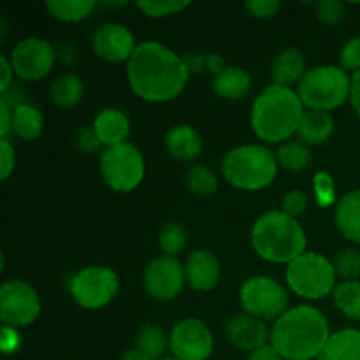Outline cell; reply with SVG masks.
Returning a JSON list of instances; mask_svg holds the SVG:
<instances>
[{
	"label": "cell",
	"mask_w": 360,
	"mask_h": 360,
	"mask_svg": "<svg viewBox=\"0 0 360 360\" xmlns=\"http://www.w3.org/2000/svg\"><path fill=\"white\" fill-rule=\"evenodd\" d=\"M188 77L183 56L158 41L141 42L127 63V79L134 94L155 104L178 97Z\"/></svg>",
	"instance_id": "1"
},
{
	"label": "cell",
	"mask_w": 360,
	"mask_h": 360,
	"mask_svg": "<svg viewBox=\"0 0 360 360\" xmlns=\"http://www.w3.org/2000/svg\"><path fill=\"white\" fill-rule=\"evenodd\" d=\"M330 338L327 316L313 306H295L274 322L271 345L285 360H313Z\"/></svg>",
	"instance_id": "2"
},
{
	"label": "cell",
	"mask_w": 360,
	"mask_h": 360,
	"mask_svg": "<svg viewBox=\"0 0 360 360\" xmlns=\"http://www.w3.org/2000/svg\"><path fill=\"white\" fill-rule=\"evenodd\" d=\"M304 116V104L294 88L267 84L252 105L250 123L259 139L267 143L290 141Z\"/></svg>",
	"instance_id": "3"
},
{
	"label": "cell",
	"mask_w": 360,
	"mask_h": 360,
	"mask_svg": "<svg viewBox=\"0 0 360 360\" xmlns=\"http://www.w3.org/2000/svg\"><path fill=\"white\" fill-rule=\"evenodd\" d=\"M252 246L260 259L288 266L306 253L308 238L295 218L281 210H273L260 214L253 224Z\"/></svg>",
	"instance_id": "4"
},
{
	"label": "cell",
	"mask_w": 360,
	"mask_h": 360,
	"mask_svg": "<svg viewBox=\"0 0 360 360\" xmlns=\"http://www.w3.org/2000/svg\"><path fill=\"white\" fill-rule=\"evenodd\" d=\"M276 153L262 144L232 148L221 162V172L229 185L245 192H257L274 181L278 174Z\"/></svg>",
	"instance_id": "5"
},
{
	"label": "cell",
	"mask_w": 360,
	"mask_h": 360,
	"mask_svg": "<svg viewBox=\"0 0 360 360\" xmlns=\"http://www.w3.org/2000/svg\"><path fill=\"white\" fill-rule=\"evenodd\" d=\"M350 90L352 76L340 65L313 67L297 84V95L304 108L326 112L350 101Z\"/></svg>",
	"instance_id": "6"
},
{
	"label": "cell",
	"mask_w": 360,
	"mask_h": 360,
	"mask_svg": "<svg viewBox=\"0 0 360 360\" xmlns=\"http://www.w3.org/2000/svg\"><path fill=\"white\" fill-rule=\"evenodd\" d=\"M287 283L295 295L316 301L333 294L338 287V274L329 259L315 252L302 253L287 266Z\"/></svg>",
	"instance_id": "7"
},
{
	"label": "cell",
	"mask_w": 360,
	"mask_h": 360,
	"mask_svg": "<svg viewBox=\"0 0 360 360\" xmlns=\"http://www.w3.org/2000/svg\"><path fill=\"white\" fill-rule=\"evenodd\" d=\"M146 164L139 148L130 143L105 148L101 153V174L105 185L120 193L136 190L143 183Z\"/></svg>",
	"instance_id": "8"
},
{
	"label": "cell",
	"mask_w": 360,
	"mask_h": 360,
	"mask_svg": "<svg viewBox=\"0 0 360 360\" xmlns=\"http://www.w3.org/2000/svg\"><path fill=\"white\" fill-rule=\"evenodd\" d=\"M239 301L246 315L262 322L274 320L288 311V292L280 281L269 276H252L241 285Z\"/></svg>",
	"instance_id": "9"
},
{
	"label": "cell",
	"mask_w": 360,
	"mask_h": 360,
	"mask_svg": "<svg viewBox=\"0 0 360 360\" xmlns=\"http://www.w3.org/2000/svg\"><path fill=\"white\" fill-rule=\"evenodd\" d=\"M120 278L108 266H88L69 280V294L84 309H101L116 297Z\"/></svg>",
	"instance_id": "10"
},
{
	"label": "cell",
	"mask_w": 360,
	"mask_h": 360,
	"mask_svg": "<svg viewBox=\"0 0 360 360\" xmlns=\"http://www.w3.org/2000/svg\"><path fill=\"white\" fill-rule=\"evenodd\" d=\"M41 315V297L23 280H9L0 287V320L4 326L27 327Z\"/></svg>",
	"instance_id": "11"
},
{
	"label": "cell",
	"mask_w": 360,
	"mask_h": 360,
	"mask_svg": "<svg viewBox=\"0 0 360 360\" xmlns=\"http://www.w3.org/2000/svg\"><path fill=\"white\" fill-rule=\"evenodd\" d=\"M169 348L178 360H207L213 355V333L202 320L183 319L172 327Z\"/></svg>",
	"instance_id": "12"
},
{
	"label": "cell",
	"mask_w": 360,
	"mask_h": 360,
	"mask_svg": "<svg viewBox=\"0 0 360 360\" xmlns=\"http://www.w3.org/2000/svg\"><path fill=\"white\" fill-rule=\"evenodd\" d=\"M14 74L23 81H39L48 76L56 63L55 46L46 39L27 37L18 42L11 53Z\"/></svg>",
	"instance_id": "13"
},
{
	"label": "cell",
	"mask_w": 360,
	"mask_h": 360,
	"mask_svg": "<svg viewBox=\"0 0 360 360\" xmlns=\"http://www.w3.org/2000/svg\"><path fill=\"white\" fill-rule=\"evenodd\" d=\"M144 290L155 301L167 302L178 297L186 283L185 266L176 257L162 255L151 260L144 271Z\"/></svg>",
	"instance_id": "14"
},
{
	"label": "cell",
	"mask_w": 360,
	"mask_h": 360,
	"mask_svg": "<svg viewBox=\"0 0 360 360\" xmlns=\"http://www.w3.org/2000/svg\"><path fill=\"white\" fill-rule=\"evenodd\" d=\"M137 46L139 44H136L132 30L125 25L115 23V21L101 25L91 34V49L98 58L105 60V62L129 63Z\"/></svg>",
	"instance_id": "15"
},
{
	"label": "cell",
	"mask_w": 360,
	"mask_h": 360,
	"mask_svg": "<svg viewBox=\"0 0 360 360\" xmlns=\"http://www.w3.org/2000/svg\"><path fill=\"white\" fill-rule=\"evenodd\" d=\"M225 336L234 348L252 354L257 348L267 345V338H271V330L266 322L250 315H236L225 326Z\"/></svg>",
	"instance_id": "16"
},
{
	"label": "cell",
	"mask_w": 360,
	"mask_h": 360,
	"mask_svg": "<svg viewBox=\"0 0 360 360\" xmlns=\"http://www.w3.org/2000/svg\"><path fill=\"white\" fill-rule=\"evenodd\" d=\"M220 260L211 250L197 248L185 262V278L195 292H211L220 281Z\"/></svg>",
	"instance_id": "17"
},
{
	"label": "cell",
	"mask_w": 360,
	"mask_h": 360,
	"mask_svg": "<svg viewBox=\"0 0 360 360\" xmlns=\"http://www.w3.org/2000/svg\"><path fill=\"white\" fill-rule=\"evenodd\" d=\"M91 129L105 148H111L127 143V137L130 136V120L122 109L105 108L95 116Z\"/></svg>",
	"instance_id": "18"
},
{
	"label": "cell",
	"mask_w": 360,
	"mask_h": 360,
	"mask_svg": "<svg viewBox=\"0 0 360 360\" xmlns=\"http://www.w3.org/2000/svg\"><path fill=\"white\" fill-rule=\"evenodd\" d=\"M165 148L176 160L192 162L202 151V137L186 123H178L165 134Z\"/></svg>",
	"instance_id": "19"
},
{
	"label": "cell",
	"mask_w": 360,
	"mask_h": 360,
	"mask_svg": "<svg viewBox=\"0 0 360 360\" xmlns=\"http://www.w3.org/2000/svg\"><path fill=\"white\" fill-rule=\"evenodd\" d=\"M306 72H308V67H306L304 53L297 48H288L274 58L271 76H273L274 84L292 88L294 84L301 83Z\"/></svg>",
	"instance_id": "20"
},
{
	"label": "cell",
	"mask_w": 360,
	"mask_h": 360,
	"mask_svg": "<svg viewBox=\"0 0 360 360\" xmlns=\"http://www.w3.org/2000/svg\"><path fill=\"white\" fill-rule=\"evenodd\" d=\"M252 90V76L238 65H227L213 79V91L225 101H239Z\"/></svg>",
	"instance_id": "21"
},
{
	"label": "cell",
	"mask_w": 360,
	"mask_h": 360,
	"mask_svg": "<svg viewBox=\"0 0 360 360\" xmlns=\"http://www.w3.org/2000/svg\"><path fill=\"white\" fill-rule=\"evenodd\" d=\"M334 221L345 238L360 245V190H352L338 200Z\"/></svg>",
	"instance_id": "22"
},
{
	"label": "cell",
	"mask_w": 360,
	"mask_h": 360,
	"mask_svg": "<svg viewBox=\"0 0 360 360\" xmlns=\"http://www.w3.org/2000/svg\"><path fill=\"white\" fill-rule=\"evenodd\" d=\"M334 118L326 111H313L308 109L299 125L297 136L308 146H319V144L327 143L334 134Z\"/></svg>",
	"instance_id": "23"
},
{
	"label": "cell",
	"mask_w": 360,
	"mask_h": 360,
	"mask_svg": "<svg viewBox=\"0 0 360 360\" xmlns=\"http://www.w3.org/2000/svg\"><path fill=\"white\" fill-rule=\"evenodd\" d=\"M316 360H360V330L341 329L330 334Z\"/></svg>",
	"instance_id": "24"
},
{
	"label": "cell",
	"mask_w": 360,
	"mask_h": 360,
	"mask_svg": "<svg viewBox=\"0 0 360 360\" xmlns=\"http://www.w3.org/2000/svg\"><path fill=\"white\" fill-rule=\"evenodd\" d=\"M44 130V116L28 102L16 104L13 109V132L23 141H35Z\"/></svg>",
	"instance_id": "25"
},
{
	"label": "cell",
	"mask_w": 360,
	"mask_h": 360,
	"mask_svg": "<svg viewBox=\"0 0 360 360\" xmlns=\"http://www.w3.org/2000/svg\"><path fill=\"white\" fill-rule=\"evenodd\" d=\"M84 95V84L76 74H60L53 79L49 86V98L55 105L62 109L76 108Z\"/></svg>",
	"instance_id": "26"
},
{
	"label": "cell",
	"mask_w": 360,
	"mask_h": 360,
	"mask_svg": "<svg viewBox=\"0 0 360 360\" xmlns=\"http://www.w3.org/2000/svg\"><path fill=\"white\" fill-rule=\"evenodd\" d=\"M276 160L287 172H302L311 164V151L302 141H287L278 148Z\"/></svg>",
	"instance_id": "27"
},
{
	"label": "cell",
	"mask_w": 360,
	"mask_h": 360,
	"mask_svg": "<svg viewBox=\"0 0 360 360\" xmlns=\"http://www.w3.org/2000/svg\"><path fill=\"white\" fill-rule=\"evenodd\" d=\"M169 347V338L157 323H144L136 336V348L151 360H160Z\"/></svg>",
	"instance_id": "28"
},
{
	"label": "cell",
	"mask_w": 360,
	"mask_h": 360,
	"mask_svg": "<svg viewBox=\"0 0 360 360\" xmlns=\"http://www.w3.org/2000/svg\"><path fill=\"white\" fill-rule=\"evenodd\" d=\"M97 7L94 0H49L46 2V9L53 18L63 23H77L91 14Z\"/></svg>",
	"instance_id": "29"
},
{
	"label": "cell",
	"mask_w": 360,
	"mask_h": 360,
	"mask_svg": "<svg viewBox=\"0 0 360 360\" xmlns=\"http://www.w3.org/2000/svg\"><path fill=\"white\" fill-rule=\"evenodd\" d=\"M334 306L348 320H360V280L341 281L333 292Z\"/></svg>",
	"instance_id": "30"
},
{
	"label": "cell",
	"mask_w": 360,
	"mask_h": 360,
	"mask_svg": "<svg viewBox=\"0 0 360 360\" xmlns=\"http://www.w3.org/2000/svg\"><path fill=\"white\" fill-rule=\"evenodd\" d=\"M186 186L195 197H211L218 190V178L207 165L195 164L186 171L185 174Z\"/></svg>",
	"instance_id": "31"
},
{
	"label": "cell",
	"mask_w": 360,
	"mask_h": 360,
	"mask_svg": "<svg viewBox=\"0 0 360 360\" xmlns=\"http://www.w3.org/2000/svg\"><path fill=\"white\" fill-rule=\"evenodd\" d=\"M158 246L164 252V255H179L186 246V231L176 221H169L162 227L160 234H158Z\"/></svg>",
	"instance_id": "32"
},
{
	"label": "cell",
	"mask_w": 360,
	"mask_h": 360,
	"mask_svg": "<svg viewBox=\"0 0 360 360\" xmlns=\"http://www.w3.org/2000/svg\"><path fill=\"white\" fill-rule=\"evenodd\" d=\"M334 269L338 278L343 281H354L360 278V252L359 250H343L334 259Z\"/></svg>",
	"instance_id": "33"
},
{
	"label": "cell",
	"mask_w": 360,
	"mask_h": 360,
	"mask_svg": "<svg viewBox=\"0 0 360 360\" xmlns=\"http://www.w3.org/2000/svg\"><path fill=\"white\" fill-rule=\"evenodd\" d=\"M137 9L148 18H165L176 13H181L190 6L188 2H174V0H164V2H153V0H143L136 4Z\"/></svg>",
	"instance_id": "34"
},
{
	"label": "cell",
	"mask_w": 360,
	"mask_h": 360,
	"mask_svg": "<svg viewBox=\"0 0 360 360\" xmlns=\"http://www.w3.org/2000/svg\"><path fill=\"white\" fill-rule=\"evenodd\" d=\"M313 188H315L316 202L320 207H329L336 204V185H334V179L329 172H316L315 179H313Z\"/></svg>",
	"instance_id": "35"
},
{
	"label": "cell",
	"mask_w": 360,
	"mask_h": 360,
	"mask_svg": "<svg viewBox=\"0 0 360 360\" xmlns=\"http://www.w3.org/2000/svg\"><path fill=\"white\" fill-rule=\"evenodd\" d=\"M315 13L322 23L340 25L345 20V4L340 0H320L315 4Z\"/></svg>",
	"instance_id": "36"
},
{
	"label": "cell",
	"mask_w": 360,
	"mask_h": 360,
	"mask_svg": "<svg viewBox=\"0 0 360 360\" xmlns=\"http://www.w3.org/2000/svg\"><path fill=\"white\" fill-rule=\"evenodd\" d=\"M340 67L347 72H359L360 70V35L352 37L345 42L340 53Z\"/></svg>",
	"instance_id": "37"
},
{
	"label": "cell",
	"mask_w": 360,
	"mask_h": 360,
	"mask_svg": "<svg viewBox=\"0 0 360 360\" xmlns=\"http://www.w3.org/2000/svg\"><path fill=\"white\" fill-rule=\"evenodd\" d=\"M74 146H76V150L79 151V153L94 155L101 150L102 143L94 129L81 127V129H77L76 132H74Z\"/></svg>",
	"instance_id": "38"
},
{
	"label": "cell",
	"mask_w": 360,
	"mask_h": 360,
	"mask_svg": "<svg viewBox=\"0 0 360 360\" xmlns=\"http://www.w3.org/2000/svg\"><path fill=\"white\" fill-rule=\"evenodd\" d=\"M308 195H306L302 190H290L287 195L283 197V202H281V211L288 217L295 218L297 220L301 214L306 213L308 210Z\"/></svg>",
	"instance_id": "39"
},
{
	"label": "cell",
	"mask_w": 360,
	"mask_h": 360,
	"mask_svg": "<svg viewBox=\"0 0 360 360\" xmlns=\"http://www.w3.org/2000/svg\"><path fill=\"white\" fill-rule=\"evenodd\" d=\"M281 4L278 0H250L246 2V9L257 20H269L280 11Z\"/></svg>",
	"instance_id": "40"
},
{
	"label": "cell",
	"mask_w": 360,
	"mask_h": 360,
	"mask_svg": "<svg viewBox=\"0 0 360 360\" xmlns=\"http://www.w3.org/2000/svg\"><path fill=\"white\" fill-rule=\"evenodd\" d=\"M16 167V153L9 139H0V178L7 179Z\"/></svg>",
	"instance_id": "41"
},
{
	"label": "cell",
	"mask_w": 360,
	"mask_h": 360,
	"mask_svg": "<svg viewBox=\"0 0 360 360\" xmlns=\"http://www.w3.org/2000/svg\"><path fill=\"white\" fill-rule=\"evenodd\" d=\"M0 347L6 355L16 354L18 348H20V334L14 327L4 326L2 329V338H0Z\"/></svg>",
	"instance_id": "42"
},
{
	"label": "cell",
	"mask_w": 360,
	"mask_h": 360,
	"mask_svg": "<svg viewBox=\"0 0 360 360\" xmlns=\"http://www.w3.org/2000/svg\"><path fill=\"white\" fill-rule=\"evenodd\" d=\"M183 60H185V65L190 74H200L207 70V53L190 51L183 56Z\"/></svg>",
	"instance_id": "43"
},
{
	"label": "cell",
	"mask_w": 360,
	"mask_h": 360,
	"mask_svg": "<svg viewBox=\"0 0 360 360\" xmlns=\"http://www.w3.org/2000/svg\"><path fill=\"white\" fill-rule=\"evenodd\" d=\"M13 105L0 98V137L7 139L9 132H13Z\"/></svg>",
	"instance_id": "44"
},
{
	"label": "cell",
	"mask_w": 360,
	"mask_h": 360,
	"mask_svg": "<svg viewBox=\"0 0 360 360\" xmlns=\"http://www.w3.org/2000/svg\"><path fill=\"white\" fill-rule=\"evenodd\" d=\"M55 51L56 60H60L65 65H74L77 62V58H79V53H77V49L70 42H58L55 46Z\"/></svg>",
	"instance_id": "45"
},
{
	"label": "cell",
	"mask_w": 360,
	"mask_h": 360,
	"mask_svg": "<svg viewBox=\"0 0 360 360\" xmlns=\"http://www.w3.org/2000/svg\"><path fill=\"white\" fill-rule=\"evenodd\" d=\"M0 70H2V77H0V94L6 95L11 90V84H13V63L11 58H7L6 55H0Z\"/></svg>",
	"instance_id": "46"
},
{
	"label": "cell",
	"mask_w": 360,
	"mask_h": 360,
	"mask_svg": "<svg viewBox=\"0 0 360 360\" xmlns=\"http://www.w3.org/2000/svg\"><path fill=\"white\" fill-rule=\"evenodd\" d=\"M246 360H281V355L278 354L276 348L269 343L257 348V350H253L252 354H248Z\"/></svg>",
	"instance_id": "47"
},
{
	"label": "cell",
	"mask_w": 360,
	"mask_h": 360,
	"mask_svg": "<svg viewBox=\"0 0 360 360\" xmlns=\"http://www.w3.org/2000/svg\"><path fill=\"white\" fill-rule=\"evenodd\" d=\"M350 102L354 105L355 112L360 118V70L352 74V90H350Z\"/></svg>",
	"instance_id": "48"
},
{
	"label": "cell",
	"mask_w": 360,
	"mask_h": 360,
	"mask_svg": "<svg viewBox=\"0 0 360 360\" xmlns=\"http://www.w3.org/2000/svg\"><path fill=\"white\" fill-rule=\"evenodd\" d=\"M225 67H227V63H225L224 56L218 55V53H207V70H210V72H213L214 76H217V74H220Z\"/></svg>",
	"instance_id": "49"
},
{
	"label": "cell",
	"mask_w": 360,
	"mask_h": 360,
	"mask_svg": "<svg viewBox=\"0 0 360 360\" xmlns=\"http://www.w3.org/2000/svg\"><path fill=\"white\" fill-rule=\"evenodd\" d=\"M122 360H151L148 355H144L143 352H139L137 348H130L125 354L122 355Z\"/></svg>",
	"instance_id": "50"
},
{
	"label": "cell",
	"mask_w": 360,
	"mask_h": 360,
	"mask_svg": "<svg viewBox=\"0 0 360 360\" xmlns=\"http://www.w3.org/2000/svg\"><path fill=\"white\" fill-rule=\"evenodd\" d=\"M105 7H111V9H116V7H123L127 6V2H105Z\"/></svg>",
	"instance_id": "51"
},
{
	"label": "cell",
	"mask_w": 360,
	"mask_h": 360,
	"mask_svg": "<svg viewBox=\"0 0 360 360\" xmlns=\"http://www.w3.org/2000/svg\"><path fill=\"white\" fill-rule=\"evenodd\" d=\"M160 360H178V359H174V357H165V359H160Z\"/></svg>",
	"instance_id": "52"
}]
</instances>
